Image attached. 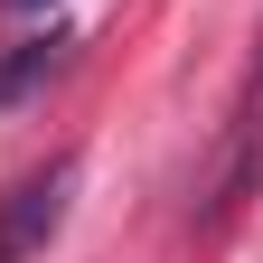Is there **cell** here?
Listing matches in <instances>:
<instances>
[{
  "label": "cell",
  "mask_w": 263,
  "mask_h": 263,
  "mask_svg": "<svg viewBox=\"0 0 263 263\" xmlns=\"http://www.w3.org/2000/svg\"><path fill=\"white\" fill-rule=\"evenodd\" d=\"M57 57H66V28H47V38H19V47H0V113L19 104V94H38L57 76Z\"/></svg>",
  "instance_id": "7a4b0ae2"
},
{
  "label": "cell",
  "mask_w": 263,
  "mask_h": 263,
  "mask_svg": "<svg viewBox=\"0 0 263 263\" xmlns=\"http://www.w3.org/2000/svg\"><path fill=\"white\" fill-rule=\"evenodd\" d=\"M0 10H10V19H28V10H47V0H0Z\"/></svg>",
  "instance_id": "3957f363"
},
{
  "label": "cell",
  "mask_w": 263,
  "mask_h": 263,
  "mask_svg": "<svg viewBox=\"0 0 263 263\" xmlns=\"http://www.w3.org/2000/svg\"><path fill=\"white\" fill-rule=\"evenodd\" d=\"M66 197H76V160H47V170H28L10 197H0V263L47 254V235L66 226Z\"/></svg>",
  "instance_id": "6da1fadb"
}]
</instances>
